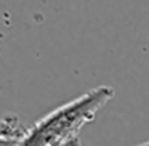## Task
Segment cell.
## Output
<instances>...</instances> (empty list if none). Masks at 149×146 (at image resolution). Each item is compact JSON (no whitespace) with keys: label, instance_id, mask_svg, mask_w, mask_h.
<instances>
[{"label":"cell","instance_id":"2","mask_svg":"<svg viewBox=\"0 0 149 146\" xmlns=\"http://www.w3.org/2000/svg\"><path fill=\"white\" fill-rule=\"evenodd\" d=\"M26 133L27 129L18 116H0V143H21Z\"/></svg>","mask_w":149,"mask_h":146},{"label":"cell","instance_id":"1","mask_svg":"<svg viewBox=\"0 0 149 146\" xmlns=\"http://www.w3.org/2000/svg\"><path fill=\"white\" fill-rule=\"evenodd\" d=\"M116 92L112 87L100 85L82 96L56 108L34 124L23 138V145H79L80 133L87 124L93 122L98 111Z\"/></svg>","mask_w":149,"mask_h":146}]
</instances>
